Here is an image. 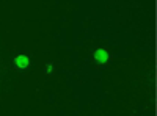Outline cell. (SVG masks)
<instances>
[{
    "label": "cell",
    "instance_id": "1",
    "mask_svg": "<svg viewBox=\"0 0 157 116\" xmlns=\"http://www.w3.org/2000/svg\"><path fill=\"white\" fill-rule=\"evenodd\" d=\"M93 58H94V61H96V63L104 64V63H107V61H109L110 55H109V52H107L105 49H98V50H94Z\"/></svg>",
    "mask_w": 157,
    "mask_h": 116
},
{
    "label": "cell",
    "instance_id": "2",
    "mask_svg": "<svg viewBox=\"0 0 157 116\" xmlns=\"http://www.w3.org/2000/svg\"><path fill=\"white\" fill-rule=\"evenodd\" d=\"M14 63H16V66L19 69H27L29 68V64H30V58L27 55H17L14 58Z\"/></svg>",
    "mask_w": 157,
    "mask_h": 116
},
{
    "label": "cell",
    "instance_id": "3",
    "mask_svg": "<svg viewBox=\"0 0 157 116\" xmlns=\"http://www.w3.org/2000/svg\"><path fill=\"white\" fill-rule=\"evenodd\" d=\"M52 69H54V66L49 63V64H46V74H52Z\"/></svg>",
    "mask_w": 157,
    "mask_h": 116
}]
</instances>
